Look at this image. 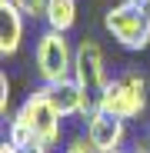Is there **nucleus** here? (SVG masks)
I'll return each mask as SVG.
<instances>
[{
  "label": "nucleus",
  "mask_w": 150,
  "mask_h": 153,
  "mask_svg": "<svg viewBox=\"0 0 150 153\" xmlns=\"http://www.w3.org/2000/svg\"><path fill=\"white\" fill-rule=\"evenodd\" d=\"M130 4H140V7H150V0H130Z\"/></svg>",
  "instance_id": "obj_15"
},
{
  "label": "nucleus",
  "mask_w": 150,
  "mask_h": 153,
  "mask_svg": "<svg viewBox=\"0 0 150 153\" xmlns=\"http://www.w3.org/2000/svg\"><path fill=\"white\" fill-rule=\"evenodd\" d=\"M97 107L120 120H137L147 110V80L140 70H123L120 76H110L107 87L97 93Z\"/></svg>",
  "instance_id": "obj_1"
},
{
  "label": "nucleus",
  "mask_w": 150,
  "mask_h": 153,
  "mask_svg": "<svg viewBox=\"0 0 150 153\" xmlns=\"http://www.w3.org/2000/svg\"><path fill=\"white\" fill-rule=\"evenodd\" d=\"M43 87H47L50 100H54V107L60 110L63 120H73V117L84 120L97 107V93H90L77 76H67V80H60V83H43Z\"/></svg>",
  "instance_id": "obj_7"
},
{
  "label": "nucleus",
  "mask_w": 150,
  "mask_h": 153,
  "mask_svg": "<svg viewBox=\"0 0 150 153\" xmlns=\"http://www.w3.org/2000/svg\"><path fill=\"white\" fill-rule=\"evenodd\" d=\"M0 117H10V80H7V73H0Z\"/></svg>",
  "instance_id": "obj_12"
},
{
  "label": "nucleus",
  "mask_w": 150,
  "mask_h": 153,
  "mask_svg": "<svg viewBox=\"0 0 150 153\" xmlns=\"http://www.w3.org/2000/svg\"><path fill=\"white\" fill-rule=\"evenodd\" d=\"M73 47L67 40V33L43 27L37 43H34V67L40 83H60L67 76H73Z\"/></svg>",
  "instance_id": "obj_3"
},
{
  "label": "nucleus",
  "mask_w": 150,
  "mask_h": 153,
  "mask_svg": "<svg viewBox=\"0 0 150 153\" xmlns=\"http://www.w3.org/2000/svg\"><path fill=\"white\" fill-rule=\"evenodd\" d=\"M40 17H43V27L70 33L77 27V0H47Z\"/></svg>",
  "instance_id": "obj_9"
},
{
  "label": "nucleus",
  "mask_w": 150,
  "mask_h": 153,
  "mask_svg": "<svg viewBox=\"0 0 150 153\" xmlns=\"http://www.w3.org/2000/svg\"><path fill=\"white\" fill-rule=\"evenodd\" d=\"M17 117L34 130V137H37L40 146H47V150H57V146H60L63 117H60V110L54 107V100H50V93H47L43 83H40L34 93H27V100L17 107Z\"/></svg>",
  "instance_id": "obj_4"
},
{
  "label": "nucleus",
  "mask_w": 150,
  "mask_h": 153,
  "mask_svg": "<svg viewBox=\"0 0 150 153\" xmlns=\"http://www.w3.org/2000/svg\"><path fill=\"white\" fill-rule=\"evenodd\" d=\"M117 153H127V150H117ZM134 153H143V150H134Z\"/></svg>",
  "instance_id": "obj_16"
},
{
  "label": "nucleus",
  "mask_w": 150,
  "mask_h": 153,
  "mask_svg": "<svg viewBox=\"0 0 150 153\" xmlns=\"http://www.w3.org/2000/svg\"><path fill=\"white\" fill-rule=\"evenodd\" d=\"M63 153H97V150H93V143L87 140V133H80V137H70V140L63 143Z\"/></svg>",
  "instance_id": "obj_11"
},
{
  "label": "nucleus",
  "mask_w": 150,
  "mask_h": 153,
  "mask_svg": "<svg viewBox=\"0 0 150 153\" xmlns=\"http://www.w3.org/2000/svg\"><path fill=\"white\" fill-rule=\"evenodd\" d=\"M104 30L113 37L117 47L130 50V53H140V50L150 47V7L140 4H113L104 13Z\"/></svg>",
  "instance_id": "obj_2"
},
{
  "label": "nucleus",
  "mask_w": 150,
  "mask_h": 153,
  "mask_svg": "<svg viewBox=\"0 0 150 153\" xmlns=\"http://www.w3.org/2000/svg\"><path fill=\"white\" fill-rule=\"evenodd\" d=\"M73 76L90 90V93H100L107 87L110 73H107V57H104V47H100L93 37H84L73 50Z\"/></svg>",
  "instance_id": "obj_6"
},
{
  "label": "nucleus",
  "mask_w": 150,
  "mask_h": 153,
  "mask_svg": "<svg viewBox=\"0 0 150 153\" xmlns=\"http://www.w3.org/2000/svg\"><path fill=\"white\" fill-rule=\"evenodd\" d=\"M13 4H17L23 13H27V17H40V13H43V4H47V0H13Z\"/></svg>",
  "instance_id": "obj_13"
},
{
  "label": "nucleus",
  "mask_w": 150,
  "mask_h": 153,
  "mask_svg": "<svg viewBox=\"0 0 150 153\" xmlns=\"http://www.w3.org/2000/svg\"><path fill=\"white\" fill-rule=\"evenodd\" d=\"M84 133H87V140L93 143L97 153H117L127 143V120H120V117H113L107 110L93 107L84 117Z\"/></svg>",
  "instance_id": "obj_5"
},
{
  "label": "nucleus",
  "mask_w": 150,
  "mask_h": 153,
  "mask_svg": "<svg viewBox=\"0 0 150 153\" xmlns=\"http://www.w3.org/2000/svg\"><path fill=\"white\" fill-rule=\"evenodd\" d=\"M4 140H10L20 153H30L34 146H40V143H37V137H34V130H30V126L23 123L17 113H10V117H7V137H4Z\"/></svg>",
  "instance_id": "obj_10"
},
{
  "label": "nucleus",
  "mask_w": 150,
  "mask_h": 153,
  "mask_svg": "<svg viewBox=\"0 0 150 153\" xmlns=\"http://www.w3.org/2000/svg\"><path fill=\"white\" fill-rule=\"evenodd\" d=\"M23 13L13 0H0V57L10 60L23 43Z\"/></svg>",
  "instance_id": "obj_8"
},
{
  "label": "nucleus",
  "mask_w": 150,
  "mask_h": 153,
  "mask_svg": "<svg viewBox=\"0 0 150 153\" xmlns=\"http://www.w3.org/2000/svg\"><path fill=\"white\" fill-rule=\"evenodd\" d=\"M0 153H20V150H17L10 140H4V143H0Z\"/></svg>",
  "instance_id": "obj_14"
}]
</instances>
